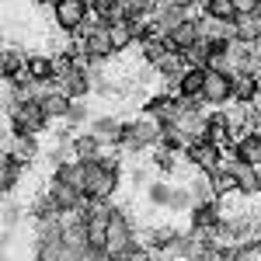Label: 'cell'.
I'll return each instance as SVG.
<instances>
[{"label":"cell","instance_id":"cell-17","mask_svg":"<svg viewBox=\"0 0 261 261\" xmlns=\"http://www.w3.org/2000/svg\"><path fill=\"white\" fill-rule=\"evenodd\" d=\"M233 157H241V161L254 164V167H261V136H251V133H244L241 140H237V146H233Z\"/></svg>","mask_w":261,"mask_h":261},{"label":"cell","instance_id":"cell-12","mask_svg":"<svg viewBox=\"0 0 261 261\" xmlns=\"http://www.w3.org/2000/svg\"><path fill=\"white\" fill-rule=\"evenodd\" d=\"M153 66H157V73H161V77H167V81H174V84H181V77L188 73V60H185V53H181V49H167Z\"/></svg>","mask_w":261,"mask_h":261},{"label":"cell","instance_id":"cell-27","mask_svg":"<svg viewBox=\"0 0 261 261\" xmlns=\"http://www.w3.org/2000/svg\"><path fill=\"white\" fill-rule=\"evenodd\" d=\"M66 122H73V125H77V122H87V105H84L81 98L70 105V115H66Z\"/></svg>","mask_w":261,"mask_h":261},{"label":"cell","instance_id":"cell-4","mask_svg":"<svg viewBox=\"0 0 261 261\" xmlns=\"http://www.w3.org/2000/svg\"><path fill=\"white\" fill-rule=\"evenodd\" d=\"M129 247H133V226H129V216H125V209H112V216H108V244H105V254H112V258L119 261Z\"/></svg>","mask_w":261,"mask_h":261},{"label":"cell","instance_id":"cell-1","mask_svg":"<svg viewBox=\"0 0 261 261\" xmlns=\"http://www.w3.org/2000/svg\"><path fill=\"white\" fill-rule=\"evenodd\" d=\"M84 164H87V178H84L87 202H108L119 188V164L108 161H84Z\"/></svg>","mask_w":261,"mask_h":261},{"label":"cell","instance_id":"cell-16","mask_svg":"<svg viewBox=\"0 0 261 261\" xmlns=\"http://www.w3.org/2000/svg\"><path fill=\"white\" fill-rule=\"evenodd\" d=\"M108 32H112V45H115V53H125L136 39V32H133V24H129V18H115L108 21Z\"/></svg>","mask_w":261,"mask_h":261},{"label":"cell","instance_id":"cell-3","mask_svg":"<svg viewBox=\"0 0 261 261\" xmlns=\"http://www.w3.org/2000/svg\"><path fill=\"white\" fill-rule=\"evenodd\" d=\"M91 18H94L91 0H56L53 4V21L60 32H84Z\"/></svg>","mask_w":261,"mask_h":261},{"label":"cell","instance_id":"cell-24","mask_svg":"<svg viewBox=\"0 0 261 261\" xmlns=\"http://www.w3.org/2000/svg\"><path fill=\"white\" fill-rule=\"evenodd\" d=\"M146 195H150V202H153V205H167V209H171V199H174V188H171V185H164V181H153Z\"/></svg>","mask_w":261,"mask_h":261},{"label":"cell","instance_id":"cell-11","mask_svg":"<svg viewBox=\"0 0 261 261\" xmlns=\"http://www.w3.org/2000/svg\"><path fill=\"white\" fill-rule=\"evenodd\" d=\"M199 39H205V42H233L237 39V21H220V18H205V14H202Z\"/></svg>","mask_w":261,"mask_h":261},{"label":"cell","instance_id":"cell-10","mask_svg":"<svg viewBox=\"0 0 261 261\" xmlns=\"http://www.w3.org/2000/svg\"><path fill=\"white\" fill-rule=\"evenodd\" d=\"M188 157H192V164L199 167V171H205V174H216L223 167V150L216 146V143H195L192 150H188Z\"/></svg>","mask_w":261,"mask_h":261},{"label":"cell","instance_id":"cell-20","mask_svg":"<svg viewBox=\"0 0 261 261\" xmlns=\"http://www.w3.org/2000/svg\"><path fill=\"white\" fill-rule=\"evenodd\" d=\"M237 21V39L241 42H261V11L258 14H247V18H233Z\"/></svg>","mask_w":261,"mask_h":261},{"label":"cell","instance_id":"cell-6","mask_svg":"<svg viewBox=\"0 0 261 261\" xmlns=\"http://www.w3.org/2000/svg\"><path fill=\"white\" fill-rule=\"evenodd\" d=\"M220 171L233 174V181H237V188H241L244 195L261 192V167H254V164L241 161V157H223V167H220Z\"/></svg>","mask_w":261,"mask_h":261},{"label":"cell","instance_id":"cell-25","mask_svg":"<svg viewBox=\"0 0 261 261\" xmlns=\"http://www.w3.org/2000/svg\"><path fill=\"white\" fill-rule=\"evenodd\" d=\"M261 0H233V14L237 18H247V14H258Z\"/></svg>","mask_w":261,"mask_h":261},{"label":"cell","instance_id":"cell-7","mask_svg":"<svg viewBox=\"0 0 261 261\" xmlns=\"http://www.w3.org/2000/svg\"><path fill=\"white\" fill-rule=\"evenodd\" d=\"M87 133L101 143V146H122V133H125V122L112 119V115H101V119H91Z\"/></svg>","mask_w":261,"mask_h":261},{"label":"cell","instance_id":"cell-2","mask_svg":"<svg viewBox=\"0 0 261 261\" xmlns=\"http://www.w3.org/2000/svg\"><path fill=\"white\" fill-rule=\"evenodd\" d=\"M164 125L167 122L157 112H143L140 119L125 122V133H122V146L125 150H143V146H157L164 136Z\"/></svg>","mask_w":261,"mask_h":261},{"label":"cell","instance_id":"cell-19","mask_svg":"<svg viewBox=\"0 0 261 261\" xmlns=\"http://www.w3.org/2000/svg\"><path fill=\"white\" fill-rule=\"evenodd\" d=\"M32 81H56V63L49 56H28V73Z\"/></svg>","mask_w":261,"mask_h":261},{"label":"cell","instance_id":"cell-14","mask_svg":"<svg viewBox=\"0 0 261 261\" xmlns=\"http://www.w3.org/2000/svg\"><path fill=\"white\" fill-rule=\"evenodd\" d=\"M195 42H199V21H195V18L181 21L178 28L167 35V45H171V49H181V53H185V49H192Z\"/></svg>","mask_w":261,"mask_h":261},{"label":"cell","instance_id":"cell-23","mask_svg":"<svg viewBox=\"0 0 261 261\" xmlns=\"http://www.w3.org/2000/svg\"><path fill=\"white\" fill-rule=\"evenodd\" d=\"M233 261H261V241L233 244Z\"/></svg>","mask_w":261,"mask_h":261},{"label":"cell","instance_id":"cell-18","mask_svg":"<svg viewBox=\"0 0 261 261\" xmlns=\"http://www.w3.org/2000/svg\"><path fill=\"white\" fill-rule=\"evenodd\" d=\"M70 143H73V157H77V161H101V150H105V146H101L91 133H81V136H73Z\"/></svg>","mask_w":261,"mask_h":261},{"label":"cell","instance_id":"cell-15","mask_svg":"<svg viewBox=\"0 0 261 261\" xmlns=\"http://www.w3.org/2000/svg\"><path fill=\"white\" fill-rule=\"evenodd\" d=\"M202 81H205V66H188V73L178 84V94L188 101H202Z\"/></svg>","mask_w":261,"mask_h":261},{"label":"cell","instance_id":"cell-26","mask_svg":"<svg viewBox=\"0 0 261 261\" xmlns=\"http://www.w3.org/2000/svg\"><path fill=\"white\" fill-rule=\"evenodd\" d=\"M119 261H153V254H150V247H143V244H133L125 254H122Z\"/></svg>","mask_w":261,"mask_h":261},{"label":"cell","instance_id":"cell-9","mask_svg":"<svg viewBox=\"0 0 261 261\" xmlns=\"http://www.w3.org/2000/svg\"><path fill=\"white\" fill-rule=\"evenodd\" d=\"M258 94H261V84H258V77H254L251 70L230 77V101H237V105H254Z\"/></svg>","mask_w":261,"mask_h":261},{"label":"cell","instance_id":"cell-8","mask_svg":"<svg viewBox=\"0 0 261 261\" xmlns=\"http://www.w3.org/2000/svg\"><path fill=\"white\" fill-rule=\"evenodd\" d=\"M202 101H205V105H226V101H230V73L205 70V81H202Z\"/></svg>","mask_w":261,"mask_h":261},{"label":"cell","instance_id":"cell-28","mask_svg":"<svg viewBox=\"0 0 261 261\" xmlns=\"http://www.w3.org/2000/svg\"><path fill=\"white\" fill-rule=\"evenodd\" d=\"M84 261H115V258H112V254H105V251H91Z\"/></svg>","mask_w":261,"mask_h":261},{"label":"cell","instance_id":"cell-5","mask_svg":"<svg viewBox=\"0 0 261 261\" xmlns=\"http://www.w3.org/2000/svg\"><path fill=\"white\" fill-rule=\"evenodd\" d=\"M81 49L87 53V56H94V60H108V56H115V45H112L108 21H98V18H94V24H87V28H84Z\"/></svg>","mask_w":261,"mask_h":261},{"label":"cell","instance_id":"cell-21","mask_svg":"<svg viewBox=\"0 0 261 261\" xmlns=\"http://www.w3.org/2000/svg\"><path fill=\"white\" fill-rule=\"evenodd\" d=\"M199 11L205 14V18H220V21H233L237 14H233V0H202Z\"/></svg>","mask_w":261,"mask_h":261},{"label":"cell","instance_id":"cell-13","mask_svg":"<svg viewBox=\"0 0 261 261\" xmlns=\"http://www.w3.org/2000/svg\"><path fill=\"white\" fill-rule=\"evenodd\" d=\"M70 105H73V98H66L60 87H56V91H49V94L39 101V108H42V115H45V122L66 119V115H70Z\"/></svg>","mask_w":261,"mask_h":261},{"label":"cell","instance_id":"cell-22","mask_svg":"<svg viewBox=\"0 0 261 261\" xmlns=\"http://www.w3.org/2000/svg\"><path fill=\"white\" fill-rule=\"evenodd\" d=\"M21 171H24V161H18V157H11V153H7V161H4V171H0L4 192H14V188H18Z\"/></svg>","mask_w":261,"mask_h":261}]
</instances>
